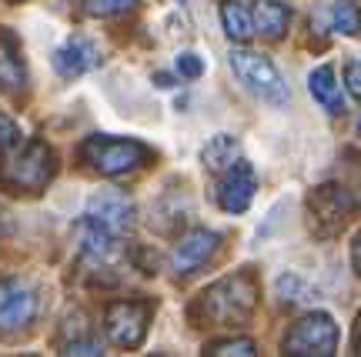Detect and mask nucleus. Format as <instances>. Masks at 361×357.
Here are the masks:
<instances>
[{
    "label": "nucleus",
    "mask_w": 361,
    "mask_h": 357,
    "mask_svg": "<svg viewBox=\"0 0 361 357\" xmlns=\"http://www.w3.org/2000/svg\"><path fill=\"white\" fill-rule=\"evenodd\" d=\"M345 80H348V90L361 101V57L348 64V70H345Z\"/></svg>",
    "instance_id": "b1692460"
},
{
    "label": "nucleus",
    "mask_w": 361,
    "mask_h": 357,
    "mask_svg": "<svg viewBox=\"0 0 361 357\" xmlns=\"http://www.w3.org/2000/svg\"><path fill=\"white\" fill-rule=\"evenodd\" d=\"M288 24H291V7L288 4H281V0H258V7H255V30L261 37L268 40L284 37Z\"/></svg>",
    "instance_id": "2eb2a0df"
},
{
    "label": "nucleus",
    "mask_w": 361,
    "mask_h": 357,
    "mask_svg": "<svg viewBox=\"0 0 361 357\" xmlns=\"http://www.w3.org/2000/svg\"><path fill=\"white\" fill-rule=\"evenodd\" d=\"M355 351L361 354V318H358V327H355Z\"/></svg>",
    "instance_id": "bb28decb"
},
{
    "label": "nucleus",
    "mask_w": 361,
    "mask_h": 357,
    "mask_svg": "<svg viewBox=\"0 0 361 357\" xmlns=\"http://www.w3.org/2000/svg\"><path fill=\"white\" fill-rule=\"evenodd\" d=\"M154 80H157V87H174V80H171L168 74H157Z\"/></svg>",
    "instance_id": "a878e982"
},
{
    "label": "nucleus",
    "mask_w": 361,
    "mask_h": 357,
    "mask_svg": "<svg viewBox=\"0 0 361 357\" xmlns=\"http://www.w3.org/2000/svg\"><path fill=\"white\" fill-rule=\"evenodd\" d=\"M278 294H281L284 304H301V301H311V291L308 284L295 277V274H284L281 281H278Z\"/></svg>",
    "instance_id": "6ab92c4d"
},
{
    "label": "nucleus",
    "mask_w": 361,
    "mask_h": 357,
    "mask_svg": "<svg viewBox=\"0 0 361 357\" xmlns=\"http://www.w3.org/2000/svg\"><path fill=\"white\" fill-rule=\"evenodd\" d=\"M255 191H258V177H255V167L247 161H234L228 170H221L218 180V204L221 211L228 214H245L251 201H255Z\"/></svg>",
    "instance_id": "1a4fd4ad"
},
{
    "label": "nucleus",
    "mask_w": 361,
    "mask_h": 357,
    "mask_svg": "<svg viewBox=\"0 0 361 357\" xmlns=\"http://www.w3.org/2000/svg\"><path fill=\"white\" fill-rule=\"evenodd\" d=\"M221 251V234L218 230H207V227H197L191 234H184L174 247V257H171V264H174V274L178 277H188L194 270H201L211 261V257Z\"/></svg>",
    "instance_id": "9d476101"
},
{
    "label": "nucleus",
    "mask_w": 361,
    "mask_h": 357,
    "mask_svg": "<svg viewBox=\"0 0 361 357\" xmlns=\"http://www.w3.org/2000/svg\"><path fill=\"white\" fill-rule=\"evenodd\" d=\"M17 144H20V127L7 114H0V157L7 151H13Z\"/></svg>",
    "instance_id": "4be33fe9"
},
{
    "label": "nucleus",
    "mask_w": 361,
    "mask_h": 357,
    "mask_svg": "<svg viewBox=\"0 0 361 357\" xmlns=\"http://www.w3.org/2000/svg\"><path fill=\"white\" fill-rule=\"evenodd\" d=\"M84 161L104 177H121V174L147 164L151 161V147H144L141 141L97 134V137H87V144H84Z\"/></svg>",
    "instance_id": "7ed1b4c3"
},
{
    "label": "nucleus",
    "mask_w": 361,
    "mask_h": 357,
    "mask_svg": "<svg viewBox=\"0 0 361 357\" xmlns=\"http://www.w3.org/2000/svg\"><path fill=\"white\" fill-rule=\"evenodd\" d=\"M258 304V284L255 274H231L207 287L191 304V320L201 327H241Z\"/></svg>",
    "instance_id": "f257e3e1"
},
{
    "label": "nucleus",
    "mask_w": 361,
    "mask_h": 357,
    "mask_svg": "<svg viewBox=\"0 0 361 357\" xmlns=\"http://www.w3.org/2000/svg\"><path fill=\"white\" fill-rule=\"evenodd\" d=\"M221 24H224V34L238 44H245V40L255 37V17L247 13L245 4H238V0H224L221 4Z\"/></svg>",
    "instance_id": "dca6fc26"
},
{
    "label": "nucleus",
    "mask_w": 361,
    "mask_h": 357,
    "mask_svg": "<svg viewBox=\"0 0 361 357\" xmlns=\"http://www.w3.org/2000/svg\"><path fill=\"white\" fill-rule=\"evenodd\" d=\"M90 224L111 230V234H128L134 227V204L128 201V194L121 191H97L87 201V214Z\"/></svg>",
    "instance_id": "9b49d317"
},
{
    "label": "nucleus",
    "mask_w": 361,
    "mask_h": 357,
    "mask_svg": "<svg viewBox=\"0 0 361 357\" xmlns=\"http://www.w3.org/2000/svg\"><path fill=\"white\" fill-rule=\"evenodd\" d=\"M308 90H311V97L322 104L328 114H345V97H341V84H338V77H335V67L331 64H322V67H314L308 77Z\"/></svg>",
    "instance_id": "4468645a"
},
{
    "label": "nucleus",
    "mask_w": 361,
    "mask_h": 357,
    "mask_svg": "<svg viewBox=\"0 0 361 357\" xmlns=\"http://www.w3.org/2000/svg\"><path fill=\"white\" fill-rule=\"evenodd\" d=\"M137 0H84V11L90 17H117V13L130 11Z\"/></svg>",
    "instance_id": "aec40b11"
},
{
    "label": "nucleus",
    "mask_w": 361,
    "mask_h": 357,
    "mask_svg": "<svg viewBox=\"0 0 361 357\" xmlns=\"http://www.w3.org/2000/svg\"><path fill=\"white\" fill-rule=\"evenodd\" d=\"M201 157H204V167L211 174H221V170H228L238 161V141H234L231 134H218L214 141H207Z\"/></svg>",
    "instance_id": "f3484780"
},
{
    "label": "nucleus",
    "mask_w": 361,
    "mask_h": 357,
    "mask_svg": "<svg viewBox=\"0 0 361 357\" xmlns=\"http://www.w3.org/2000/svg\"><path fill=\"white\" fill-rule=\"evenodd\" d=\"M351 261H355V270H358V277H361V234L351 244Z\"/></svg>",
    "instance_id": "393cba45"
},
{
    "label": "nucleus",
    "mask_w": 361,
    "mask_h": 357,
    "mask_svg": "<svg viewBox=\"0 0 361 357\" xmlns=\"http://www.w3.org/2000/svg\"><path fill=\"white\" fill-rule=\"evenodd\" d=\"M37 318V294L27 281H0V331H24Z\"/></svg>",
    "instance_id": "6e6552de"
},
{
    "label": "nucleus",
    "mask_w": 361,
    "mask_h": 357,
    "mask_svg": "<svg viewBox=\"0 0 361 357\" xmlns=\"http://www.w3.org/2000/svg\"><path fill=\"white\" fill-rule=\"evenodd\" d=\"M338 351V324L331 314H308L284 337V354L291 357H331Z\"/></svg>",
    "instance_id": "39448f33"
},
{
    "label": "nucleus",
    "mask_w": 361,
    "mask_h": 357,
    "mask_svg": "<svg viewBox=\"0 0 361 357\" xmlns=\"http://www.w3.org/2000/svg\"><path fill=\"white\" fill-rule=\"evenodd\" d=\"M178 4H188V0H178Z\"/></svg>",
    "instance_id": "c85d7f7f"
},
{
    "label": "nucleus",
    "mask_w": 361,
    "mask_h": 357,
    "mask_svg": "<svg viewBox=\"0 0 361 357\" xmlns=\"http://www.w3.org/2000/svg\"><path fill=\"white\" fill-rule=\"evenodd\" d=\"M358 134H361V120H358Z\"/></svg>",
    "instance_id": "cd10ccee"
},
{
    "label": "nucleus",
    "mask_w": 361,
    "mask_h": 357,
    "mask_svg": "<svg viewBox=\"0 0 361 357\" xmlns=\"http://www.w3.org/2000/svg\"><path fill=\"white\" fill-rule=\"evenodd\" d=\"M27 84V67L20 57V47L13 40L11 30H0V87L17 94Z\"/></svg>",
    "instance_id": "ddd939ff"
},
{
    "label": "nucleus",
    "mask_w": 361,
    "mask_h": 357,
    "mask_svg": "<svg viewBox=\"0 0 361 357\" xmlns=\"http://www.w3.org/2000/svg\"><path fill=\"white\" fill-rule=\"evenodd\" d=\"M355 197L351 191L338 187V184H324L314 187L308 197V211H311V224H318L322 234H335L348 224V217L355 214Z\"/></svg>",
    "instance_id": "0eeeda50"
},
{
    "label": "nucleus",
    "mask_w": 361,
    "mask_h": 357,
    "mask_svg": "<svg viewBox=\"0 0 361 357\" xmlns=\"http://www.w3.org/2000/svg\"><path fill=\"white\" fill-rule=\"evenodd\" d=\"M231 70L255 97H261L271 107H284V104L291 101V90L284 84V77L278 74V67L271 64L264 54L231 51Z\"/></svg>",
    "instance_id": "20e7f679"
},
{
    "label": "nucleus",
    "mask_w": 361,
    "mask_h": 357,
    "mask_svg": "<svg viewBox=\"0 0 361 357\" xmlns=\"http://www.w3.org/2000/svg\"><path fill=\"white\" fill-rule=\"evenodd\" d=\"M54 170H57L54 151L44 141H30L20 154L0 164V184L13 194H40L51 184Z\"/></svg>",
    "instance_id": "f03ea898"
},
{
    "label": "nucleus",
    "mask_w": 361,
    "mask_h": 357,
    "mask_svg": "<svg viewBox=\"0 0 361 357\" xmlns=\"http://www.w3.org/2000/svg\"><path fill=\"white\" fill-rule=\"evenodd\" d=\"M101 61V51H97V44L84 34H74V37H67L57 51H54V70L61 77H80L87 74L90 67H97Z\"/></svg>",
    "instance_id": "f8f14e48"
},
{
    "label": "nucleus",
    "mask_w": 361,
    "mask_h": 357,
    "mask_svg": "<svg viewBox=\"0 0 361 357\" xmlns=\"http://www.w3.org/2000/svg\"><path fill=\"white\" fill-rule=\"evenodd\" d=\"M147 318H151L147 301H114L104 311V327L117 347H141L147 334Z\"/></svg>",
    "instance_id": "423d86ee"
},
{
    "label": "nucleus",
    "mask_w": 361,
    "mask_h": 357,
    "mask_svg": "<svg viewBox=\"0 0 361 357\" xmlns=\"http://www.w3.org/2000/svg\"><path fill=\"white\" fill-rule=\"evenodd\" d=\"M204 351H207V354H214V357H228V354L251 357V354H258V351H255V341H247V337H241V341H221V344H207Z\"/></svg>",
    "instance_id": "412c9836"
},
{
    "label": "nucleus",
    "mask_w": 361,
    "mask_h": 357,
    "mask_svg": "<svg viewBox=\"0 0 361 357\" xmlns=\"http://www.w3.org/2000/svg\"><path fill=\"white\" fill-rule=\"evenodd\" d=\"M178 74L188 77V80H197V77L204 74V61H201L197 54H180L178 57Z\"/></svg>",
    "instance_id": "5701e85b"
},
{
    "label": "nucleus",
    "mask_w": 361,
    "mask_h": 357,
    "mask_svg": "<svg viewBox=\"0 0 361 357\" xmlns=\"http://www.w3.org/2000/svg\"><path fill=\"white\" fill-rule=\"evenodd\" d=\"M328 20H331V30H338V34H345V37H361V11L351 4V0H335Z\"/></svg>",
    "instance_id": "a211bd4d"
}]
</instances>
